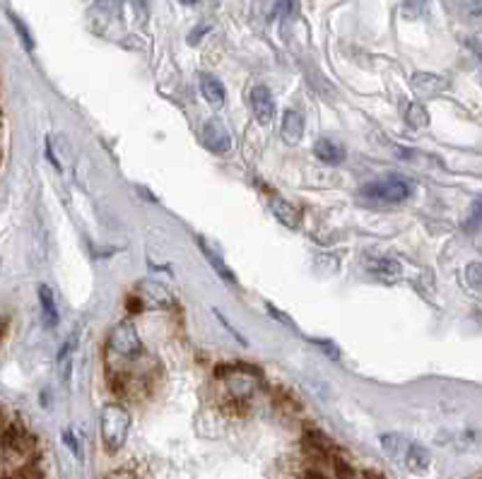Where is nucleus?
I'll use <instances>...</instances> for the list:
<instances>
[{
	"mask_svg": "<svg viewBox=\"0 0 482 479\" xmlns=\"http://www.w3.org/2000/svg\"><path fill=\"white\" fill-rule=\"evenodd\" d=\"M465 280L475 292L482 294V262H468L465 265Z\"/></svg>",
	"mask_w": 482,
	"mask_h": 479,
	"instance_id": "21",
	"label": "nucleus"
},
{
	"mask_svg": "<svg viewBox=\"0 0 482 479\" xmlns=\"http://www.w3.org/2000/svg\"><path fill=\"white\" fill-rule=\"evenodd\" d=\"M3 450H5V457L15 465H27L34 455V439L22 431L20 426H10L8 434L3 439Z\"/></svg>",
	"mask_w": 482,
	"mask_h": 479,
	"instance_id": "5",
	"label": "nucleus"
},
{
	"mask_svg": "<svg viewBox=\"0 0 482 479\" xmlns=\"http://www.w3.org/2000/svg\"><path fill=\"white\" fill-rule=\"evenodd\" d=\"M470 13L482 15V0H470Z\"/></svg>",
	"mask_w": 482,
	"mask_h": 479,
	"instance_id": "27",
	"label": "nucleus"
},
{
	"mask_svg": "<svg viewBox=\"0 0 482 479\" xmlns=\"http://www.w3.org/2000/svg\"><path fill=\"white\" fill-rule=\"evenodd\" d=\"M133 306L135 308H169L171 306V292L160 282L152 280H143L135 287V297H133Z\"/></svg>",
	"mask_w": 482,
	"mask_h": 479,
	"instance_id": "6",
	"label": "nucleus"
},
{
	"mask_svg": "<svg viewBox=\"0 0 482 479\" xmlns=\"http://www.w3.org/2000/svg\"><path fill=\"white\" fill-rule=\"evenodd\" d=\"M410 183L401 176H386L379 178V181H371L366 186H362V196L366 198H376V200H386V203H401L410 196Z\"/></svg>",
	"mask_w": 482,
	"mask_h": 479,
	"instance_id": "4",
	"label": "nucleus"
},
{
	"mask_svg": "<svg viewBox=\"0 0 482 479\" xmlns=\"http://www.w3.org/2000/svg\"><path fill=\"white\" fill-rule=\"evenodd\" d=\"M249 99H251V109H254L256 118H258L261 123H270V120L275 118V99H272L268 87L256 85L251 89Z\"/></svg>",
	"mask_w": 482,
	"mask_h": 479,
	"instance_id": "8",
	"label": "nucleus"
},
{
	"mask_svg": "<svg viewBox=\"0 0 482 479\" xmlns=\"http://www.w3.org/2000/svg\"><path fill=\"white\" fill-rule=\"evenodd\" d=\"M313 342H316L318 347H326V352H328V354H331L333 359H338V352H335V347L331 345V342H323V340H313Z\"/></svg>",
	"mask_w": 482,
	"mask_h": 479,
	"instance_id": "25",
	"label": "nucleus"
},
{
	"mask_svg": "<svg viewBox=\"0 0 482 479\" xmlns=\"http://www.w3.org/2000/svg\"><path fill=\"white\" fill-rule=\"evenodd\" d=\"M444 87V80L432 72H415L412 75V89L422 97H429V94H437L439 89Z\"/></svg>",
	"mask_w": 482,
	"mask_h": 479,
	"instance_id": "16",
	"label": "nucleus"
},
{
	"mask_svg": "<svg viewBox=\"0 0 482 479\" xmlns=\"http://www.w3.org/2000/svg\"><path fill=\"white\" fill-rule=\"evenodd\" d=\"M99 431L109 453L120 450L130 431V412L120 405H107L99 414Z\"/></svg>",
	"mask_w": 482,
	"mask_h": 479,
	"instance_id": "3",
	"label": "nucleus"
},
{
	"mask_svg": "<svg viewBox=\"0 0 482 479\" xmlns=\"http://www.w3.org/2000/svg\"><path fill=\"white\" fill-rule=\"evenodd\" d=\"M63 441H65V443H68V448H70L72 453H75L77 460H82V450H80V443H77V436L72 434L70 429L63 431Z\"/></svg>",
	"mask_w": 482,
	"mask_h": 479,
	"instance_id": "23",
	"label": "nucleus"
},
{
	"mask_svg": "<svg viewBox=\"0 0 482 479\" xmlns=\"http://www.w3.org/2000/svg\"><path fill=\"white\" fill-rule=\"evenodd\" d=\"M201 92L203 97H205V102L210 104V107L219 109L224 104V97H227V92H224V85L217 80V77L212 75H203L201 77Z\"/></svg>",
	"mask_w": 482,
	"mask_h": 479,
	"instance_id": "13",
	"label": "nucleus"
},
{
	"mask_svg": "<svg viewBox=\"0 0 482 479\" xmlns=\"http://www.w3.org/2000/svg\"><path fill=\"white\" fill-rule=\"evenodd\" d=\"M429 460H432L429 450L417 443H407L405 453H403V462H405L407 470H412V472H424L429 467Z\"/></svg>",
	"mask_w": 482,
	"mask_h": 479,
	"instance_id": "14",
	"label": "nucleus"
},
{
	"mask_svg": "<svg viewBox=\"0 0 482 479\" xmlns=\"http://www.w3.org/2000/svg\"><path fill=\"white\" fill-rule=\"evenodd\" d=\"M198 244H201V249H203V256H205V260L210 262V265H212V270L217 272V275L222 277L224 282H237V280H234V275H232V270H229V267L224 265V262H222V258H219L217 253H215V251L210 249V246L205 244V241H203V239H198Z\"/></svg>",
	"mask_w": 482,
	"mask_h": 479,
	"instance_id": "17",
	"label": "nucleus"
},
{
	"mask_svg": "<svg viewBox=\"0 0 482 479\" xmlns=\"http://www.w3.org/2000/svg\"><path fill=\"white\" fill-rule=\"evenodd\" d=\"M203 145L215 155H224V152L232 150V135L219 118H210L203 125Z\"/></svg>",
	"mask_w": 482,
	"mask_h": 479,
	"instance_id": "7",
	"label": "nucleus"
},
{
	"mask_svg": "<svg viewBox=\"0 0 482 479\" xmlns=\"http://www.w3.org/2000/svg\"><path fill=\"white\" fill-rule=\"evenodd\" d=\"M13 24H15V29H17V31H20V36H22V44H24V46H27V49H31V46H34V44H31V36H29V31H27V29H24V24H22V22H20V19H17V17H13Z\"/></svg>",
	"mask_w": 482,
	"mask_h": 479,
	"instance_id": "24",
	"label": "nucleus"
},
{
	"mask_svg": "<svg viewBox=\"0 0 482 479\" xmlns=\"http://www.w3.org/2000/svg\"><path fill=\"white\" fill-rule=\"evenodd\" d=\"M405 3H407V8H410L412 13H415V10H420L422 5L427 3V0H405Z\"/></svg>",
	"mask_w": 482,
	"mask_h": 479,
	"instance_id": "28",
	"label": "nucleus"
},
{
	"mask_svg": "<svg viewBox=\"0 0 482 479\" xmlns=\"http://www.w3.org/2000/svg\"><path fill=\"white\" fill-rule=\"evenodd\" d=\"M407 123L412 125V128H424V125H429V113H427V109L422 107V104H410L407 107Z\"/></svg>",
	"mask_w": 482,
	"mask_h": 479,
	"instance_id": "20",
	"label": "nucleus"
},
{
	"mask_svg": "<svg viewBox=\"0 0 482 479\" xmlns=\"http://www.w3.org/2000/svg\"><path fill=\"white\" fill-rule=\"evenodd\" d=\"M39 301H41V315H44L46 328H56L59 325V308H56V299L46 284L39 287Z\"/></svg>",
	"mask_w": 482,
	"mask_h": 479,
	"instance_id": "15",
	"label": "nucleus"
},
{
	"mask_svg": "<svg viewBox=\"0 0 482 479\" xmlns=\"http://www.w3.org/2000/svg\"><path fill=\"white\" fill-rule=\"evenodd\" d=\"M109 366H118V364H128V361H135L143 356V340H140L138 330L130 320H120V323L114 325L111 335H109Z\"/></svg>",
	"mask_w": 482,
	"mask_h": 479,
	"instance_id": "1",
	"label": "nucleus"
},
{
	"mask_svg": "<svg viewBox=\"0 0 482 479\" xmlns=\"http://www.w3.org/2000/svg\"><path fill=\"white\" fill-rule=\"evenodd\" d=\"M208 31V24H201L196 31H193V36H191V44H198V39H201V34H205Z\"/></svg>",
	"mask_w": 482,
	"mask_h": 479,
	"instance_id": "26",
	"label": "nucleus"
},
{
	"mask_svg": "<svg viewBox=\"0 0 482 479\" xmlns=\"http://www.w3.org/2000/svg\"><path fill=\"white\" fill-rule=\"evenodd\" d=\"M77 340H80V335H70L65 342H63V347H61V352H59V366H61V376H63V381H68V376H70V356H72V352L77 350Z\"/></svg>",
	"mask_w": 482,
	"mask_h": 479,
	"instance_id": "18",
	"label": "nucleus"
},
{
	"mask_svg": "<svg viewBox=\"0 0 482 479\" xmlns=\"http://www.w3.org/2000/svg\"><path fill=\"white\" fill-rule=\"evenodd\" d=\"M270 210H272V214L277 217V222H282L287 229H297V226H300V219H302L300 210H297L295 205L287 203V200L272 196L270 198Z\"/></svg>",
	"mask_w": 482,
	"mask_h": 479,
	"instance_id": "10",
	"label": "nucleus"
},
{
	"mask_svg": "<svg viewBox=\"0 0 482 479\" xmlns=\"http://www.w3.org/2000/svg\"><path fill=\"white\" fill-rule=\"evenodd\" d=\"M371 270H374L376 275L389 277V280H393V277L401 275L403 267H401V262L393 260V258H381V260H374V262H371Z\"/></svg>",
	"mask_w": 482,
	"mask_h": 479,
	"instance_id": "19",
	"label": "nucleus"
},
{
	"mask_svg": "<svg viewBox=\"0 0 482 479\" xmlns=\"http://www.w3.org/2000/svg\"><path fill=\"white\" fill-rule=\"evenodd\" d=\"M306 446L311 453H316L321 460L326 462H338V448L331 443V441L326 439L323 434H318V431H306Z\"/></svg>",
	"mask_w": 482,
	"mask_h": 479,
	"instance_id": "12",
	"label": "nucleus"
},
{
	"mask_svg": "<svg viewBox=\"0 0 482 479\" xmlns=\"http://www.w3.org/2000/svg\"><path fill=\"white\" fill-rule=\"evenodd\" d=\"M219 378H224V398H227V402L232 405H246L251 398H254V393L258 391V383H261V376L254 371L251 366H239V368H227L224 371V366H219L217 371Z\"/></svg>",
	"mask_w": 482,
	"mask_h": 479,
	"instance_id": "2",
	"label": "nucleus"
},
{
	"mask_svg": "<svg viewBox=\"0 0 482 479\" xmlns=\"http://www.w3.org/2000/svg\"><path fill=\"white\" fill-rule=\"evenodd\" d=\"M313 155L323 162V164H343L345 162V147L340 142H335L331 138H321L313 145Z\"/></svg>",
	"mask_w": 482,
	"mask_h": 479,
	"instance_id": "9",
	"label": "nucleus"
},
{
	"mask_svg": "<svg viewBox=\"0 0 482 479\" xmlns=\"http://www.w3.org/2000/svg\"><path fill=\"white\" fill-rule=\"evenodd\" d=\"M304 138V116L295 109L285 111V118H282V140L287 145H300V140Z\"/></svg>",
	"mask_w": 482,
	"mask_h": 479,
	"instance_id": "11",
	"label": "nucleus"
},
{
	"mask_svg": "<svg viewBox=\"0 0 482 479\" xmlns=\"http://www.w3.org/2000/svg\"><path fill=\"white\" fill-rule=\"evenodd\" d=\"M482 224V198H478L470 207V217L465 219V229H478Z\"/></svg>",
	"mask_w": 482,
	"mask_h": 479,
	"instance_id": "22",
	"label": "nucleus"
},
{
	"mask_svg": "<svg viewBox=\"0 0 482 479\" xmlns=\"http://www.w3.org/2000/svg\"><path fill=\"white\" fill-rule=\"evenodd\" d=\"M181 3H183V5H196L198 0H181Z\"/></svg>",
	"mask_w": 482,
	"mask_h": 479,
	"instance_id": "29",
	"label": "nucleus"
}]
</instances>
